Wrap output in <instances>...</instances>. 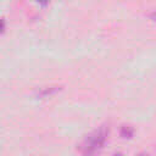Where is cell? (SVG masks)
<instances>
[{"mask_svg":"<svg viewBox=\"0 0 156 156\" xmlns=\"http://www.w3.org/2000/svg\"><path fill=\"white\" fill-rule=\"evenodd\" d=\"M105 139H106V134L102 132H99L95 135L90 136L82 146L83 156H95L96 154H99V151L102 149Z\"/></svg>","mask_w":156,"mask_h":156,"instance_id":"cell-1","label":"cell"},{"mask_svg":"<svg viewBox=\"0 0 156 156\" xmlns=\"http://www.w3.org/2000/svg\"><path fill=\"white\" fill-rule=\"evenodd\" d=\"M139 156H150L149 154H143V155H139Z\"/></svg>","mask_w":156,"mask_h":156,"instance_id":"cell-2","label":"cell"},{"mask_svg":"<svg viewBox=\"0 0 156 156\" xmlns=\"http://www.w3.org/2000/svg\"><path fill=\"white\" fill-rule=\"evenodd\" d=\"M112 156H121V154H115V155H112Z\"/></svg>","mask_w":156,"mask_h":156,"instance_id":"cell-3","label":"cell"}]
</instances>
